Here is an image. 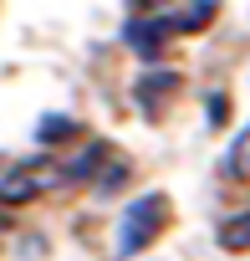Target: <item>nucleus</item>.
Wrapping results in <instances>:
<instances>
[{"label": "nucleus", "mask_w": 250, "mask_h": 261, "mask_svg": "<svg viewBox=\"0 0 250 261\" xmlns=\"http://www.w3.org/2000/svg\"><path fill=\"white\" fill-rule=\"evenodd\" d=\"M164 225H169V195H138L128 205V215H122V225H117V256L128 261V256L148 251L164 236Z\"/></svg>", "instance_id": "nucleus-1"}, {"label": "nucleus", "mask_w": 250, "mask_h": 261, "mask_svg": "<svg viewBox=\"0 0 250 261\" xmlns=\"http://www.w3.org/2000/svg\"><path fill=\"white\" fill-rule=\"evenodd\" d=\"M41 169H16L11 179H0V205H21V200H31V195H41Z\"/></svg>", "instance_id": "nucleus-2"}, {"label": "nucleus", "mask_w": 250, "mask_h": 261, "mask_svg": "<svg viewBox=\"0 0 250 261\" xmlns=\"http://www.w3.org/2000/svg\"><path fill=\"white\" fill-rule=\"evenodd\" d=\"M220 246H225V251H250V210L220 220Z\"/></svg>", "instance_id": "nucleus-3"}, {"label": "nucleus", "mask_w": 250, "mask_h": 261, "mask_svg": "<svg viewBox=\"0 0 250 261\" xmlns=\"http://www.w3.org/2000/svg\"><path fill=\"white\" fill-rule=\"evenodd\" d=\"M214 11H220L214 0H194V6H189V11L179 16V21H164V26H169L174 36H179V31H204V26L214 21Z\"/></svg>", "instance_id": "nucleus-4"}, {"label": "nucleus", "mask_w": 250, "mask_h": 261, "mask_svg": "<svg viewBox=\"0 0 250 261\" xmlns=\"http://www.w3.org/2000/svg\"><path fill=\"white\" fill-rule=\"evenodd\" d=\"M225 169H230V179H250V128L230 144V159H225Z\"/></svg>", "instance_id": "nucleus-5"}, {"label": "nucleus", "mask_w": 250, "mask_h": 261, "mask_svg": "<svg viewBox=\"0 0 250 261\" xmlns=\"http://www.w3.org/2000/svg\"><path fill=\"white\" fill-rule=\"evenodd\" d=\"M174 87H179V72H153V77L138 82V97H143V108H153L159 92H174Z\"/></svg>", "instance_id": "nucleus-6"}, {"label": "nucleus", "mask_w": 250, "mask_h": 261, "mask_svg": "<svg viewBox=\"0 0 250 261\" xmlns=\"http://www.w3.org/2000/svg\"><path fill=\"white\" fill-rule=\"evenodd\" d=\"M138 16H153V11H169V0H128Z\"/></svg>", "instance_id": "nucleus-7"}]
</instances>
